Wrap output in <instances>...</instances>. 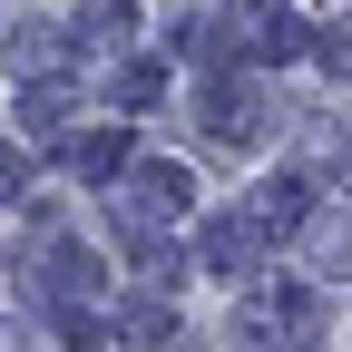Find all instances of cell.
Returning a JSON list of instances; mask_svg holds the SVG:
<instances>
[{"label": "cell", "instance_id": "cell-10", "mask_svg": "<svg viewBox=\"0 0 352 352\" xmlns=\"http://www.w3.org/2000/svg\"><path fill=\"white\" fill-rule=\"evenodd\" d=\"M69 108H78L69 78H30V88H20V118H30V127H69Z\"/></svg>", "mask_w": 352, "mask_h": 352}, {"label": "cell", "instance_id": "cell-8", "mask_svg": "<svg viewBox=\"0 0 352 352\" xmlns=\"http://www.w3.org/2000/svg\"><path fill=\"white\" fill-rule=\"evenodd\" d=\"M245 50H254V59H294V50H314V30H303V10H264V20L245 30Z\"/></svg>", "mask_w": 352, "mask_h": 352}, {"label": "cell", "instance_id": "cell-4", "mask_svg": "<svg viewBox=\"0 0 352 352\" xmlns=\"http://www.w3.org/2000/svg\"><path fill=\"white\" fill-rule=\"evenodd\" d=\"M59 157H69L78 186H118V176H127V127H88V138H69Z\"/></svg>", "mask_w": 352, "mask_h": 352}, {"label": "cell", "instance_id": "cell-5", "mask_svg": "<svg viewBox=\"0 0 352 352\" xmlns=\"http://www.w3.org/2000/svg\"><path fill=\"white\" fill-rule=\"evenodd\" d=\"M39 284H50L59 303H78L88 284H98V254H88L78 235H50V254H39Z\"/></svg>", "mask_w": 352, "mask_h": 352}, {"label": "cell", "instance_id": "cell-7", "mask_svg": "<svg viewBox=\"0 0 352 352\" xmlns=\"http://www.w3.org/2000/svg\"><path fill=\"white\" fill-rule=\"evenodd\" d=\"M108 333H118V342H176V303H166V294H127Z\"/></svg>", "mask_w": 352, "mask_h": 352}, {"label": "cell", "instance_id": "cell-12", "mask_svg": "<svg viewBox=\"0 0 352 352\" xmlns=\"http://www.w3.org/2000/svg\"><path fill=\"white\" fill-rule=\"evenodd\" d=\"M59 342H69V352H98V342H108V323L88 314V303H59Z\"/></svg>", "mask_w": 352, "mask_h": 352}, {"label": "cell", "instance_id": "cell-6", "mask_svg": "<svg viewBox=\"0 0 352 352\" xmlns=\"http://www.w3.org/2000/svg\"><path fill=\"white\" fill-rule=\"evenodd\" d=\"M127 30H138V10H69V30H59V50H127Z\"/></svg>", "mask_w": 352, "mask_h": 352}, {"label": "cell", "instance_id": "cell-11", "mask_svg": "<svg viewBox=\"0 0 352 352\" xmlns=\"http://www.w3.org/2000/svg\"><path fill=\"white\" fill-rule=\"evenodd\" d=\"M245 245H254V235H245V215H215V226L196 235V254H206V264H226V274L245 264Z\"/></svg>", "mask_w": 352, "mask_h": 352}, {"label": "cell", "instance_id": "cell-13", "mask_svg": "<svg viewBox=\"0 0 352 352\" xmlns=\"http://www.w3.org/2000/svg\"><path fill=\"white\" fill-rule=\"evenodd\" d=\"M30 176H39L30 147H0V206H20V196H30Z\"/></svg>", "mask_w": 352, "mask_h": 352}, {"label": "cell", "instance_id": "cell-3", "mask_svg": "<svg viewBox=\"0 0 352 352\" xmlns=\"http://www.w3.org/2000/svg\"><path fill=\"white\" fill-rule=\"evenodd\" d=\"M196 118H206V138H226V147H245V138H264V98L245 78H215L206 98H196Z\"/></svg>", "mask_w": 352, "mask_h": 352}, {"label": "cell", "instance_id": "cell-9", "mask_svg": "<svg viewBox=\"0 0 352 352\" xmlns=\"http://www.w3.org/2000/svg\"><path fill=\"white\" fill-rule=\"evenodd\" d=\"M118 108H127V118L166 108V59H127V69H118Z\"/></svg>", "mask_w": 352, "mask_h": 352}, {"label": "cell", "instance_id": "cell-1", "mask_svg": "<svg viewBox=\"0 0 352 352\" xmlns=\"http://www.w3.org/2000/svg\"><path fill=\"white\" fill-rule=\"evenodd\" d=\"M314 206H323V166H284V176H264V186L245 196V235L254 245H284L314 226Z\"/></svg>", "mask_w": 352, "mask_h": 352}, {"label": "cell", "instance_id": "cell-2", "mask_svg": "<svg viewBox=\"0 0 352 352\" xmlns=\"http://www.w3.org/2000/svg\"><path fill=\"white\" fill-rule=\"evenodd\" d=\"M127 176H138V186H127L118 215H127V226H147V235H157V215H186V206H196V176L176 166V157H138Z\"/></svg>", "mask_w": 352, "mask_h": 352}]
</instances>
